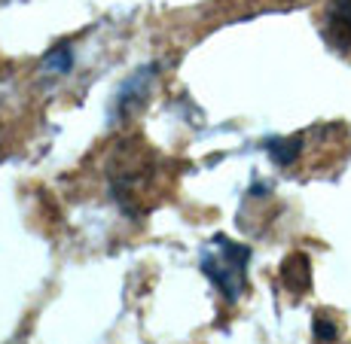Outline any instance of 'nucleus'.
I'll return each instance as SVG.
<instances>
[{
	"label": "nucleus",
	"instance_id": "nucleus-1",
	"mask_svg": "<svg viewBox=\"0 0 351 344\" xmlns=\"http://www.w3.org/2000/svg\"><path fill=\"white\" fill-rule=\"evenodd\" d=\"M107 177H110V192L119 207L138 217L147 211L144 198H150L153 183H156V153L144 140H125L110 153Z\"/></svg>",
	"mask_w": 351,
	"mask_h": 344
},
{
	"label": "nucleus",
	"instance_id": "nucleus-2",
	"mask_svg": "<svg viewBox=\"0 0 351 344\" xmlns=\"http://www.w3.org/2000/svg\"><path fill=\"white\" fill-rule=\"evenodd\" d=\"M251 250L241 244H232L226 238H214L211 247L205 250V259H202V268L205 274L214 280V287L226 295L229 302H235L245 289V265Z\"/></svg>",
	"mask_w": 351,
	"mask_h": 344
},
{
	"label": "nucleus",
	"instance_id": "nucleus-3",
	"mask_svg": "<svg viewBox=\"0 0 351 344\" xmlns=\"http://www.w3.org/2000/svg\"><path fill=\"white\" fill-rule=\"evenodd\" d=\"M324 37L333 49H351V0H330L324 16Z\"/></svg>",
	"mask_w": 351,
	"mask_h": 344
},
{
	"label": "nucleus",
	"instance_id": "nucleus-4",
	"mask_svg": "<svg viewBox=\"0 0 351 344\" xmlns=\"http://www.w3.org/2000/svg\"><path fill=\"white\" fill-rule=\"evenodd\" d=\"M281 280L293 295H302L312 287V262L306 253H290L281 265Z\"/></svg>",
	"mask_w": 351,
	"mask_h": 344
},
{
	"label": "nucleus",
	"instance_id": "nucleus-5",
	"mask_svg": "<svg viewBox=\"0 0 351 344\" xmlns=\"http://www.w3.org/2000/svg\"><path fill=\"white\" fill-rule=\"evenodd\" d=\"M300 144L302 137H290V140H272V144L266 146L269 156H272L278 165H293V159L300 156Z\"/></svg>",
	"mask_w": 351,
	"mask_h": 344
},
{
	"label": "nucleus",
	"instance_id": "nucleus-6",
	"mask_svg": "<svg viewBox=\"0 0 351 344\" xmlns=\"http://www.w3.org/2000/svg\"><path fill=\"white\" fill-rule=\"evenodd\" d=\"M336 323H330L327 317H318V320H315V339L318 341H324V344H333L336 341Z\"/></svg>",
	"mask_w": 351,
	"mask_h": 344
},
{
	"label": "nucleus",
	"instance_id": "nucleus-7",
	"mask_svg": "<svg viewBox=\"0 0 351 344\" xmlns=\"http://www.w3.org/2000/svg\"><path fill=\"white\" fill-rule=\"evenodd\" d=\"M46 67H52L56 73H67L71 70V52L67 49H58V52H52V55H46Z\"/></svg>",
	"mask_w": 351,
	"mask_h": 344
}]
</instances>
